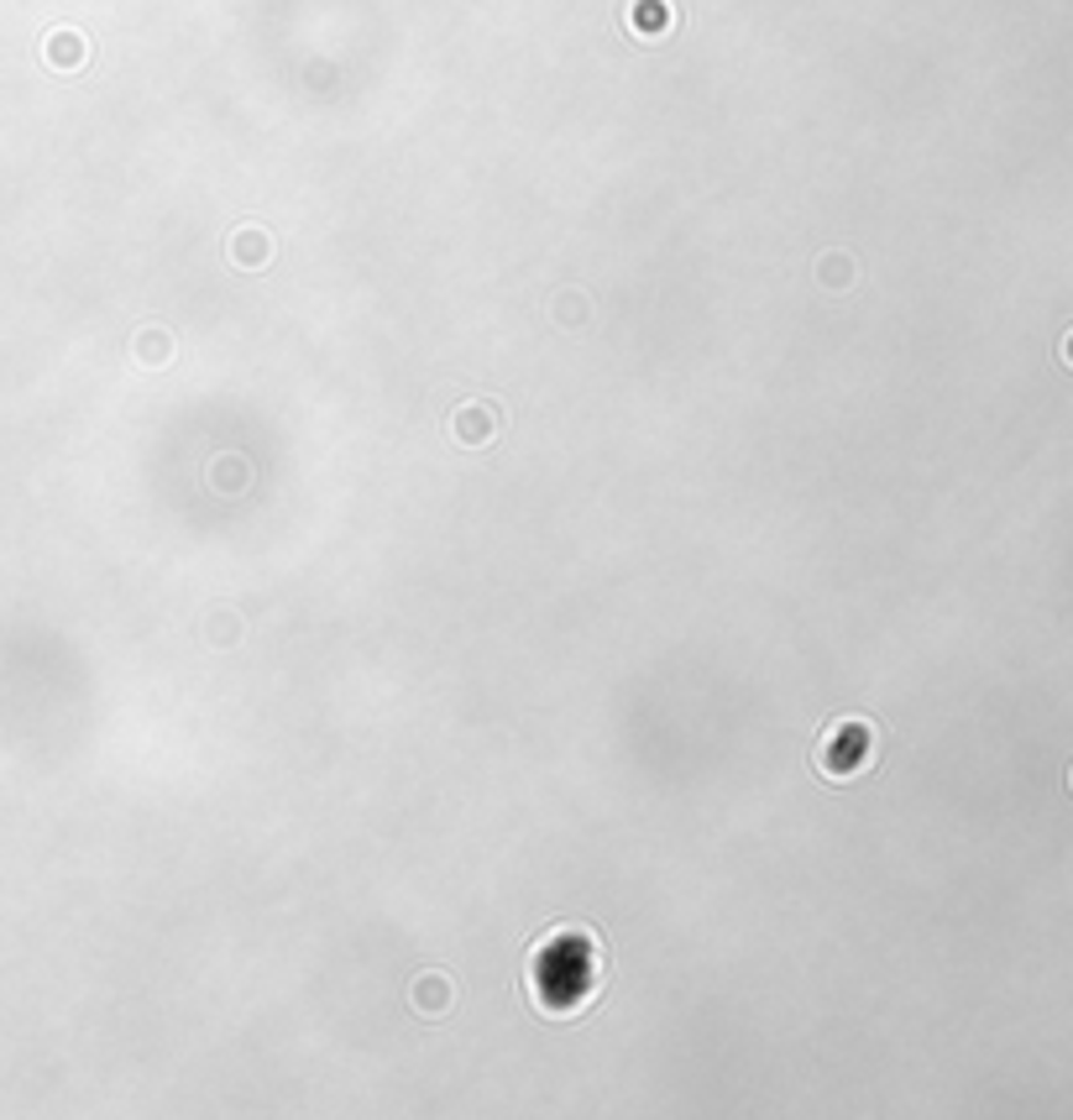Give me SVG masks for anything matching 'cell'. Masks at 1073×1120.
Returning <instances> with one entry per match:
<instances>
[{
  "label": "cell",
  "instance_id": "1",
  "mask_svg": "<svg viewBox=\"0 0 1073 1120\" xmlns=\"http://www.w3.org/2000/svg\"><path fill=\"white\" fill-rule=\"evenodd\" d=\"M498 425H503L498 404H466V408H455L451 414V429H455L461 446H487V440L498 435Z\"/></svg>",
  "mask_w": 1073,
  "mask_h": 1120
},
{
  "label": "cell",
  "instance_id": "2",
  "mask_svg": "<svg viewBox=\"0 0 1073 1120\" xmlns=\"http://www.w3.org/2000/svg\"><path fill=\"white\" fill-rule=\"evenodd\" d=\"M408 1001H414V1011H419L425 1021H440L455 1001V984L446 974H419L414 979V990H408Z\"/></svg>",
  "mask_w": 1073,
  "mask_h": 1120
},
{
  "label": "cell",
  "instance_id": "4",
  "mask_svg": "<svg viewBox=\"0 0 1073 1120\" xmlns=\"http://www.w3.org/2000/svg\"><path fill=\"white\" fill-rule=\"evenodd\" d=\"M231 257H236L241 267H263L267 263V236H263V231H236V241H231Z\"/></svg>",
  "mask_w": 1073,
  "mask_h": 1120
},
{
  "label": "cell",
  "instance_id": "5",
  "mask_svg": "<svg viewBox=\"0 0 1073 1120\" xmlns=\"http://www.w3.org/2000/svg\"><path fill=\"white\" fill-rule=\"evenodd\" d=\"M48 58L58 69H79V63H84V37H79V32H58L48 43Z\"/></svg>",
  "mask_w": 1073,
  "mask_h": 1120
},
{
  "label": "cell",
  "instance_id": "6",
  "mask_svg": "<svg viewBox=\"0 0 1073 1120\" xmlns=\"http://www.w3.org/2000/svg\"><path fill=\"white\" fill-rule=\"evenodd\" d=\"M142 361H168V335L163 331H147L142 335Z\"/></svg>",
  "mask_w": 1073,
  "mask_h": 1120
},
{
  "label": "cell",
  "instance_id": "3",
  "mask_svg": "<svg viewBox=\"0 0 1073 1120\" xmlns=\"http://www.w3.org/2000/svg\"><path fill=\"white\" fill-rule=\"evenodd\" d=\"M634 26H639V37H666V32H670V5H666V0H639V16H634Z\"/></svg>",
  "mask_w": 1073,
  "mask_h": 1120
},
{
  "label": "cell",
  "instance_id": "7",
  "mask_svg": "<svg viewBox=\"0 0 1073 1120\" xmlns=\"http://www.w3.org/2000/svg\"><path fill=\"white\" fill-rule=\"evenodd\" d=\"M1063 361H1069V367H1073V331L1063 335Z\"/></svg>",
  "mask_w": 1073,
  "mask_h": 1120
},
{
  "label": "cell",
  "instance_id": "8",
  "mask_svg": "<svg viewBox=\"0 0 1073 1120\" xmlns=\"http://www.w3.org/2000/svg\"><path fill=\"white\" fill-rule=\"evenodd\" d=\"M1069 790H1073V770H1069Z\"/></svg>",
  "mask_w": 1073,
  "mask_h": 1120
}]
</instances>
